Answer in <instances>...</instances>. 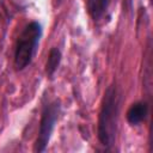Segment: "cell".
Returning <instances> with one entry per match:
<instances>
[{
  "mask_svg": "<svg viewBox=\"0 0 153 153\" xmlns=\"http://www.w3.org/2000/svg\"><path fill=\"white\" fill-rule=\"evenodd\" d=\"M121 102L122 96L116 84L110 85L103 96L97 126L98 140L106 149H111L116 142Z\"/></svg>",
  "mask_w": 153,
  "mask_h": 153,
  "instance_id": "cell-1",
  "label": "cell"
},
{
  "mask_svg": "<svg viewBox=\"0 0 153 153\" xmlns=\"http://www.w3.org/2000/svg\"><path fill=\"white\" fill-rule=\"evenodd\" d=\"M42 37V25L38 22H30L17 38L14 48V67L17 71L25 69L32 61Z\"/></svg>",
  "mask_w": 153,
  "mask_h": 153,
  "instance_id": "cell-2",
  "label": "cell"
},
{
  "mask_svg": "<svg viewBox=\"0 0 153 153\" xmlns=\"http://www.w3.org/2000/svg\"><path fill=\"white\" fill-rule=\"evenodd\" d=\"M60 114H61L60 100H54V102L44 105V108L42 110V115H41L37 139L35 141V148H33L35 152L39 153V152L45 151Z\"/></svg>",
  "mask_w": 153,
  "mask_h": 153,
  "instance_id": "cell-3",
  "label": "cell"
},
{
  "mask_svg": "<svg viewBox=\"0 0 153 153\" xmlns=\"http://www.w3.org/2000/svg\"><path fill=\"white\" fill-rule=\"evenodd\" d=\"M148 115V103L145 100L135 102L127 111V121L131 126H139Z\"/></svg>",
  "mask_w": 153,
  "mask_h": 153,
  "instance_id": "cell-4",
  "label": "cell"
},
{
  "mask_svg": "<svg viewBox=\"0 0 153 153\" xmlns=\"http://www.w3.org/2000/svg\"><path fill=\"white\" fill-rule=\"evenodd\" d=\"M110 2L111 0H86L87 13L94 22H98L106 13Z\"/></svg>",
  "mask_w": 153,
  "mask_h": 153,
  "instance_id": "cell-5",
  "label": "cell"
},
{
  "mask_svg": "<svg viewBox=\"0 0 153 153\" xmlns=\"http://www.w3.org/2000/svg\"><path fill=\"white\" fill-rule=\"evenodd\" d=\"M61 51L59 48L56 47H53L48 54V59H47V62H45V73H47V76L49 78H54V74L56 73L59 66H60V62H61Z\"/></svg>",
  "mask_w": 153,
  "mask_h": 153,
  "instance_id": "cell-6",
  "label": "cell"
}]
</instances>
